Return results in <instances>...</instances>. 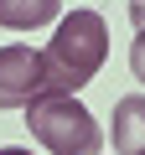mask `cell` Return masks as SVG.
Masks as SVG:
<instances>
[{
	"label": "cell",
	"instance_id": "3957f363",
	"mask_svg": "<svg viewBox=\"0 0 145 155\" xmlns=\"http://www.w3.org/2000/svg\"><path fill=\"white\" fill-rule=\"evenodd\" d=\"M47 83V62L36 47H0V109H26L42 98Z\"/></svg>",
	"mask_w": 145,
	"mask_h": 155
},
{
	"label": "cell",
	"instance_id": "6da1fadb",
	"mask_svg": "<svg viewBox=\"0 0 145 155\" xmlns=\"http://www.w3.org/2000/svg\"><path fill=\"white\" fill-rule=\"evenodd\" d=\"M104 57H109V26H104L99 11L62 16V26L52 31V47L42 52V62H47L42 93H78V88H88L99 78V67H104Z\"/></svg>",
	"mask_w": 145,
	"mask_h": 155
},
{
	"label": "cell",
	"instance_id": "7a4b0ae2",
	"mask_svg": "<svg viewBox=\"0 0 145 155\" xmlns=\"http://www.w3.org/2000/svg\"><path fill=\"white\" fill-rule=\"evenodd\" d=\"M26 124H31V140H42L52 155H99V145H104V129L78 104V93L31 98L26 104Z\"/></svg>",
	"mask_w": 145,
	"mask_h": 155
},
{
	"label": "cell",
	"instance_id": "277c9868",
	"mask_svg": "<svg viewBox=\"0 0 145 155\" xmlns=\"http://www.w3.org/2000/svg\"><path fill=\"white\" fill-rule=\"evenodd\" d=\"M109 145H114V155H145V93H124V98H114Z\"/></svg>",
	"mask_w": 145,
	"mask_h": 155
},
{
	"label": "cell",
	"instance_id": "5b68a950",
	"mask_svg": "<svg viewBox=\"0 0 145 155\" xmlns=\"http://www.w3.org/2000/svg\"><path fill=\"white\" fill-rule=\"evenodd\" d=\"M57 16H62V0H0V26H5V31L52 26Z\"/></svg>",
	"mask_w": 145,
	"mask_h": 155
},
{
	"label": "cell",
	"instance_id": "8992f818",
	"mask_svg": "<svg viewBox=\"0 0 145 155\" xmlns=\"http://www.w3.org/2000/svg\"><path fill=\"white\" fill-rule=\"evenodd\" d=\"M130 26H135V41H130V72L145 83V0H130Z\"/></svg>",
	"mask_w": 145,
	"mask_h": 155
},
{
	"label": "cell",
	"instance_id": "52a82bcc",
	"mask_svg": "<svg viewBox=\"0 0 145 155\" xmlns=\"http://www.w3.org/2000/svg\"><path fill=\"white\" fill-rule=\"evenodd\" d=\"M0 155H31V150H21V145H5V150H0Z\"/></svg>",
	"mask_w": 145,
	"mask_h": 155
}]
</instances>
